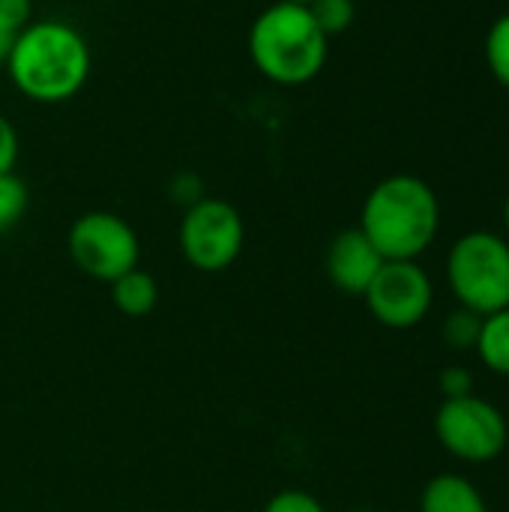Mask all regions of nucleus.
<instances>
[{
    "label": "nucleus",
    "mask_w": 509,
    "mask_h": 512,
    "mask_svg": "<svg viewBox=\"0 0 509 512\" xmlns=\"http://www.w3.org/2000/svg\"><path fill=\"white\" fill-rule=\"evenodd\" d=\"M351 512H372V510H351Z\"/></svg>",
    "instance_id": "b1692460"
},
{
    "label": "nucleus",
    "mask_w": 509,
    "mask_h": 512,
    "mask_svg": "<svg viewBox=\"0 0 509 512\" xmlns=\"http://www.w3.org/2000/svg\"><path fill=\"white\" fill-rule=\"evenodd\" d=\"M420 512H489V507L468 477L438 474L420 495Z\"/></svg>",
    "instance_id": "9d476101"
},
{
    "label": "nucleus",
    "mask_w": 509,
    "mask_h": 512,
    "mask_svg": "<svg viewBox=\"0 0 509 512\" xmlns=\"http://www.w3.org/2000/svg\"><path fill=\"white\" fill-rule=\"evenodd\" d=\"M441 204L435 189L414 174L381 180L363 201L360 231L384 261H417L438 237Z\"/></svg>",
    "instance_id": "f03ea898"
},
{
    "label": "nucleus",
    "mask_w": 509,
    "mask_h": 512,
    "mask_svg": "<svg viewBox=\"0 0 509 512\" xmlns=\"http://www.w3.org/2000/svg\"><path fill=\"white\" fill-rule=\"evenodd\" d=\"M15 36H18V33L0 21V66H6V57H9V51H12V42H15Z\"/></svg>",
    "instance_id": "412c9836"
},
{
    "label": "nucleus",
    "mask_w": 509,
    "mask_h": 512,
    "mask_svg": "<svg viewBox=\"0 0 509 512\" xmlns=\"http://www.w3.org/2000/svg\"><path fill=\"white\" fill-rule=\"evenodd\" d=\"M309 12H312L315 24L324 30L327 39L345 33L354 24V18H357L354 0H312L309 3Z\"/></svg>",
    "instance_id": "2eb2a0df"
},
{
    "label": "nucleus",
    "mask_w": 509,
    "mask_h": 512,
    "mask_svg": "<svg viewBox=\"0 0 509 512\" xmlns=\"http://www.w3.org/2000/svg\"><path fill=\"white\" fill-rule=\"evenodd\" d=\"M381 267H384V255L372 246V240L360 228H348L336 234L327 249V276L342 294L363 297Z\"/></svg>",
    "instance_id": "1a4fd4ad"
},
{
    "label": "nucleus",
    "mask_w": 509,
    "mask_h": 512,
    "mask_svg": "<svg viewBox=\"0 0 509 512\" xmlns=\"http://www.w3.org/2000/svg\"><path fill=\"white\" fill-rule=\"evenodd\" d=\"M90 45L78 27L60 18L30 21L12 42L6 69L12 84L33 102H69L90 78Z\"/></svg>",
    "instance_id": "f257e3e1"
},
{
    "label": "nucleus",
    "mask_w": 509,
    "mask_h": 512,
    "mask_svg": "<svg viewBox=\"0 0 509 512\" xmlns=\"http://www.w3.org/2000/svg\"><path fill=\"white\" fill-rule=\"evenodd\" d=\"M15 162H18V132L0 114V174H12Z\"/></svg>",
    "instance_id": "6ab92c4d"
},
{
    "label": "nucleus",
    "mask_w": 509,
    "mask_h": 512,
    "mask_svg": "<svg viewBox=\"0 0 509 512\" xmlns=\"http://www.w3.org/2000/svg\"><path fill=\"white\" fill-rule=\"evenodd\" d=\"M264 512H327V510H324V504H321L315 495H309V492H303V489H285V492H276V495L267 501Z\"/></svg>",
    "instance_id": "f3484780"
},
{
    "label": "nucleus",
    "mask_w": 509,
    "mask_h": 512,
    "mask_svg": "<svg viewBox=\"0 0 509 512\" xmlns=\"http://www.w3.org/2000/svg\"><path fill=\"white\" fill-rule=\"evenodd\" d=\"M246 243V222L231 201L198 198L180 222V252L201 273L228 270Z\"/></svg>",
    "instance_id": "0eeeda50"
},
{
    "label": "nucleus",
    "mask_w": 509,
    "mask_h": 512,
    "mask_svg": "<svg viewBox=\"0 0 509 512\" xmlns=\"http://www.w3.org/2000/svg\"><path fill=\"white\" fill-rule=\"evenodd\" d=\"M474 351L489 372L509 378V309L492 312L483 318Z\"/></svg>",
    "instance_id": "f8f14e48"
},
{
    "label": "nucleus",
    "mask_w": 509,
    "mask_h": 512,
    "mask_svg": "<svg viewBox=\"0 0 509 512\" xmlns=\"http://www.w3.org/2000/svg\"><path fill=\"white\" fill-rule=\"evenodd\" d=\"M363 300L381 327L411 330L429 315L435 285L417 261H384Z\"/></svg>",
    "instance_id": "6e6552de"
},
{
    "label": "nucleus",
    "mask_w": 509,
    "mask_h": 512,
    "mask_svg": "<svg viewBox=\"0 0 509 512\" xmlns=\"http://www.w3.org/2000/svg\"><path fill=\"white\" fill-rule=\"evenodd\" d=\"M480 324H483V315H477V312L459 306V309L447 318V324H444V339H447V345H453L456 351H471V348H477Z\"/></svg>",
    "instance_id": "dca6fc26"
},
{
    "label": "nucleus",
    "mask_w": 509,
    "mask_h": 512,
    "mask_svg": "<svg viewBox=\"0 0 509 512\" xmlns=\"http://www.w3.org/2000/svg\"><path fill=\"white\" fill-rule=\"evenodd\" d=\"M30 207V192L27 183L12 171L0 174V234L12 231Z\"/></svg>",
    "instance_id": "4468645a"
},
{
    "label": "nucleus",
    "mask_w": 509,
    "mask_h": 512,
    "mask_svg": "<svg viewBox=\"0 0 509 512\" xmlns=\"http://www.w3.org/2000/svg\"><path fill=\"white\" fill-rule=\"evenodd\" d=\"M447 282L462 309L492 315L509 309V240L495 231L462 234L447 255Z\"/></svg>",
    "instance_id": "20e7f679"
},
{
    "label": "nucleus",
    "mask_w": 509,
    "mask_h": 512,
    "mask_svg": "<svg viewBox=\"0 0 509 512\" xmlns=\"http://www.w3.org/2000/svg\"><path fill=\"white\" fill-rule=\"evenodd\" d=\"M483 51H486V66H489L492 78L504 90H509V12L495 18V24L489 27Z\"/></svg>",
    "instance_id": "ddd939ff"
},
{
    "label": "nucleus",
    "mask_w": 509,
    "mask_h": 512,
    "mask_svg": "<svg viewBox=\"0 0 509 512\" xmlns=\"http://www.w3.org/2000/svg\"><path fill=\"white\" fill-rule=\"evenodd\" d=\"M0 21L21 33L33 21V3L30 0H0Z\"/></svg>",
    "instance_id": "aec40b11"
},
{
    "label": "nucleus",
    "mask_w": 509,
    "mask_h": 512,
    "mask_svg": "<svg viewBox=\"0 0 509 512\" xmlns=\"http://www.w3.org/2000/svg\"><path fill=\"white\" fill-rule=\"evenodd\" d=\"M69 258L81 273H87L96 282H114L123 273L138 267L141 243L135 228L108 210H90L78 216L66 237Z\"/></svg>",
    "instance_id": "39448f33"
},
{
    "label": "nucleus",
    "mask_w": 509,
    "mask_h": 512,
    "mask_svg": "<svg viewBox=\"0 0 509 512\" xmlns=\"http://www.w3.org/2000/svg\"><path fill=\"white\" fill-rule=\"evenodd\" d=\"M504 228H507V240H509V195H507V201H504Z\"/></svg>",
    "instance_id": "4be33fe9"
},
{
    "label": "nucleus",
    "mask_w": 509,
    "mask_h": 512,
    "mask_svg": "<svg viewBox=\"0 0 509 512\" xmlns=\"http://www.w3.org/2000/svg\"><path fill=\"white\" fill-rule=\"evenodd\" d=\"M285 3H297V6H309L312 0H285Z\"/></svg>",
    "instance_id": "5701e85b"
},
{
    "label": "nucleus",
    "mask_w": 509,
    "mask_h": 512,
    "mask_svg": "<svg viewBox=\"0 0 509 512\" xmlns=\"http://www.w3.org/2000/svg\"><path fill=\"white\" fill-rule=\"evenodd\" d=\"M111 303L129 318L150 315L159 303V285L150 273L135 267V270L123 273L120 279L111 282Z\"/></svg>",
    "instance_id": "9b49d317"
},
{
    "label": "nucleus",
    "mask_w": 509,
    "mask_h": 512,
    "mask_svg": "<svg viewBox=\"0 0 509 512\" xmlns=\"http://www.w3.org/2000/svg\"><path fill=\"white\" fill-rule=\"evenodd\" d=\"M330 39L315 24L309 6L276 0L249 27V57L255 69L282 87L312 81L327 63Z\"/></svg>",
    "instance_id": "7ed1b4c3"
},
{
    "label": "nucleus",
    "mask_w": 509,
    "mask_h": 512,
    "mask_svg": "<svg viewBox=\"0 0 509 512\" xmlns=\"http://www.w3.org/2000/svg\"><path fill=\"white\" fill-rule=\"evenodd\" d=\"M435 438L453 459L486 465L507 450L509 426L492 402L471 393L441 402L435 411Z\"/></svg>",
    "instance_id": "423d86ee"
},
{
    "label": "nucleus",
    "mask_w": 509,
    "mask_h": 512,
    "mask_svg": "<svg viewBox=\"0 0 509 512\" xmlns=\"http://www.w3.org/2000/svg\"><path fill=\"white\" fill-rule=\"evenodd\" d=\"M438 387L444 393V399H459V396H471L474 393V375L465 366H450L441 372Z\"/></svg>",
    "instance_id": "a211bd4d"
}]
</instances>
